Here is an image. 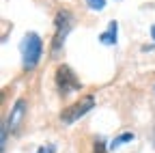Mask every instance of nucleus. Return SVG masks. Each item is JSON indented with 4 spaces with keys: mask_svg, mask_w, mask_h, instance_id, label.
<instances>
[{
    "mask_svg": "<svg viewBox=\"0 0 155 153\" xmlns=\"http://www.w3.org/2000/svg\"><path fill=\"white\" fill-rule=\"evenodd\" d=\"M151 35H153V39H155V24H153V28H151Z\"/></svg>",
    "mask_w": 155,
    "mask_h": 153,
    "instance_id": "10",
    "label": "nucleus"
},
{
    "mask_svg": "<svg viewBox=\"0 0 155 153\" xmlns=\"http://www.w3.org/2000/svg\"><path fill=\"white\" fill-rule=\"evenodd\" d=\"M86 5H88L91 9H95V11H101V9L106 7V0H86Z\"/></svg>",
    "mask_w": 155,
    "mask_h": 153,
    "instance_id": "7",
    "label": "nucleus"
},
{
    "mask_svg": "<svg viewBox=\"0 0 155 153\" xmlns=\"http://www.w3.org/2000/svg\"><path fill=\"white\" fill-rule=\"evenodd\" d=\"M127 140H134V134H123V136H119V138L112 142V147H119L121 142H127Z\"/></svg>",
    "mask_w": 155,
    "mask_h": 153,
    "instance_id": "8",
    "label": "nucleus"
},
{
    "mask_svg": "<svg viewBox=\"0 0 155 153\" xmlns=\"http://www.w3.org/2000/svg\"><path fill=\"white\" fill-rule=\"evenodd\" d=\"M56 86H58V91H61V95H69L73 91H80L82 82L75 78V73L71 71V67L61 65L56 69Z\"/></svg>",
    "mask_w": 155,
    "mask_h": 153,
    "instance_id": "3",
    "label": "nucleus"
},
{
    "mask_svg": "<svg viewBox=\"0 0 155 153\" xmlns=\"http://www.w3.org/2000/svg\"><path fill=\"white\" fill-rule=\"evenodd\" d=\"M24 117H26V99H17V101L13 104V108H11L7 127H9L11 131H15V129L19 127V123L24 121Z\"/></svg>",
    "mask_w": 155,
    "mask_h": 153,
    "instance_id": "5",
    "label": "nucleus"
},
{
    "mask_svg": "<svg viewBox=\"0 0 155 153\" xmlns=\"http://www.w3.org/2000/svg\"><path fill=\"white\" fill-rule=\"evenodd\" d=\"M93 153H108V151H106V145H104V142H95Z\"/></svg>",
    "mask_w": 155,
    "mask_h": 153,
    "instance_id": "9",
    "label": "nucleus"
},
{
    "mask_svg": "<svg viewBox=\"0 0 155 153\" xmlns=\"http://www.w3.org/2000/svg\"><path fill=\"white\" fill-rule=\"evenodd\" d=\"M101 43H106V45H112V43H116V22H110V28H108V32H104L101 37Z\"/></svg>",
    "mask_w": 155,
    "mask_h": 153,
    "instance_id": "6",
    "label": "nucleus"
},
{
    "mask_svg": "<svg viewBox=\"0 0 155 153\" xmlns=\"http://www.w3.org/2000/svg\"><path fill=\"white\" fill-rule=\"evenodd\" d=\"M43 54V41L37 32H28L22 41V58H24V69L30 71L39 65Z\"/></svg>",
    "mask_w": 155,
    "mask_h": 153,
    "instance_id": "1",
    "label": "nucleus"
},
{
    "mask_svg": "<svg viewBox=\"0 0 155 153\" xmlns=\"http://www.w3.org/2000/svg\"><path fill=\"white\" fill-rule=\"evenodd\" d=\"M71 30V13L69 11H61L56 15V35H54V41H52V56L61 54V48L65 43V37Z\"/></svg>",
    "mask_w": 155,
    "mask_h": 153,
    "instance_id": "4",
    "label": "nucleus"
},
{
    "mask_svg": "<svg viewBox=\"0 0 155 153\" xmlns=\"http://www.w3.org/2000/svg\"><path fill=\"white\" fill-rule=\"evenodd\" d=\"M93 108H95V97H93V95H84L80 101L71 104L69 108H65V110L61 112V121L69 125V123L78 121L80 117H84V114H86L88 110H93Z\"/></svg>",
    "mask_w": 155,
    "mask_h": 153,
    "instance_id": "2",
    "label": "nucleus"
}]
</instances>
